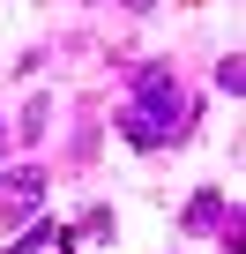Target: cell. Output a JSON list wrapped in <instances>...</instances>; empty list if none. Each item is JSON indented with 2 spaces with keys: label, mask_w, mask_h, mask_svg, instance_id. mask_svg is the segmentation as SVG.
<instances>
[{
  "label": "cell",
  "mask_w": 246,
  "mask_h": 254,
  "mask_svg": "<svg viewBox=\"0 0 246 254\" xmlns=\"http://www.w3.org/2000/svg\"><path fill=\"white\" fill-rule=\"evenodd\" d=\"M127 82H135V97H127V105H142V112H149V120L164 127V142H187V127H194V105H187L179 75H172L164 60H142V67H135Z\"/></svg>",
  "instance_id": "cell-1"
},
{
  "label": "cell",
  "mask_w": 246,
  "mask_h": 254,
  "mask_svg": "<svg viewBox=\"0 0 246 254\" xmlns=\"http://www.w3.org/2000/svg\"><path fill=\"white\" fill-rule=\"evenodd\" d=\"M38 194H45V172H38V165L0 172V209H8V217H30V209H38Z\"/></svg>",
  "instance_id": "cell-2"
},
{
  "label": "cell",
  "mask_w": 246,
  "mask_h": 254,
  "mask_svg": "<svg viewBox=\"0 0 246 254\" xmlns=\"http://www.w3.org/2000/svg\"><path fill=\"white\" fill-rule=\"evenodd\" d=\"M119 142H127V150H164V127L142 105H119Z\"/></svg>",
  "instance_id": "cell-3"
},
{
  "label": "cell",
  "mask_w": 246,
  "mask_h": 254,
  "mask_svg": "<svg viewBox=\"0 0 246 254\" xmlns=\"http://www.w3.org/2000/svg\"><path fill=\"white\" fill-rule=\"evenodd\" d=\"M224 209H231V202H224V187H201V194L179 209V224H187V232H216V224H224Z\"/></svg>",
  "instance_id": "cell-4"
},
{
  "label": "cell",
  "mask_w": 246,
  "mask_h": 254,
  "mask_svg": "<svg viewBox=\"0 0 246 254\" xmlns=\"http://www.w3.org/2000/svg\"><path fill=\"white\" fill-rule=\"evenodd\" d=\"M67 239H75V232H67L60 217H38V224H30L15 247H0V254H45V247H67Z\"/></svg>",
  "instance_id": "cell-5"
},
{
  "label": "cell",
  "mask_w": 246,
  "mask_h": 254,
  "mask_svg": "<svg viewBox=\"0 0 246 254\" xmlns=\"http://www.w3.org/2000/svg\"><path fill=\"white\" fill-rule=\"evenodd\" d=\"M45 135H52V97H30V105H23V120H15V142H30V150H38Z\"/></svg>",
  "instance_id": "cell-6"
},
{
  "label": "cell",
  "mask_w": 246,
  "mask_h": 254,
  "mask_svg": "<svg viewBox=\"0 0 246 254\" xmlns=\"http://www.w3.org/2000/svg\"><path fill=\"white\" fill-rule=\"evenodd\" d=\"M216 90H224V97H246V60H239V53L216 60Z\"/></svg>",
  "instance_id": "cell-7"
},
{
  "label": "cell",
  "mask_w": 246,
  "mask_h": 254,
  "mask_svg": "<svg viewBox=\"0 0 246 254\" xmlns=\"http://www.w3.org/2000/svg\"><path fill=\"white\" fill-rule=\"evenodd\" d=\"M75 232H82V239H112V232H119V217H112V209H104V202H90V209H82V224H75Z\"/></svg>",
  "instance_id": "cell-8"
},
{
  "label": "cell",
  "mask_w": 246,
  "mask_h": 254,
  "mask_svg": "<svg viewBox=\"0 0 246 254\" xmlns=\"http://www.w3.org/2000/svg\"><path fill=\"white\" fill-rule=\"evenodd\" d=\"M216 247H224V254H246V217H239V202L224 209V224H216Z\"/></svg>",
  "instance_id": "cell-9"
},
{
  "label": "cell",
  "mask_w": 246,
  "mask_h": 254,
  "mask_svg": "<svg viewBox=\"0 0 246 254\" xmlns=\"http://www.w3.org/2000/svg\"><path fill=\"white\" fill-rule=\"evenodd\" d=\"M8 142H15V127H8V120H0V157H8Z\"/></svg>",
  "instance_id": "cell-10"
},
{
  "label": "cell",
  "mask_w": 246,
  "mask_h": 254,
  "mask_svg": "<svg viewBox=\"0 0 246 254\" xmlns=\"http://www.w3.org/2000/svg\"><path fill=\"white\" fill-rule=\"evenodd\" d=\"M119 8H135V15H149V8H157V0H119Z\"/></svg>",
  "instance_id": "cell-11"
},
{
  "label": "cell",
  "mask_w": 246,
  "mask_h": 254,
  "mask_svg": "<svg viewBox=\"0 0 246 254\" xmlns=\"http://www.w3.org/2000/svg\"><path fill=\"white\" fill-rule=\"evenodd\" d=\"M0 217H8V209H0Z\"/></svg>",
  "instance_id": "cell-12"
}]
</instances>
